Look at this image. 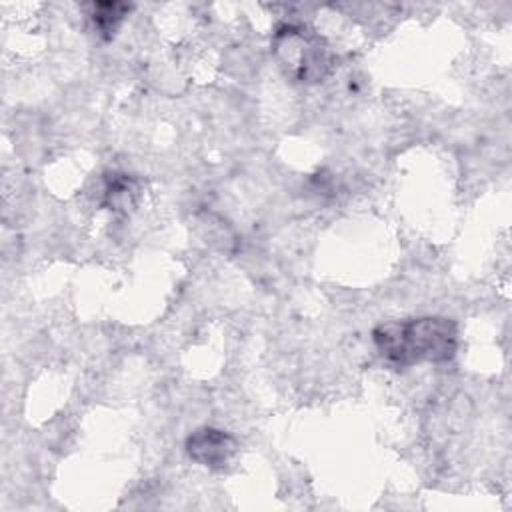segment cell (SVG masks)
<instances>
[{"label": "cell", "instance_id": "277c9868", "mask_svg": "<svg viewBox=\"0 0 512 512\" xmlns=\"http://www.w3.org/2000/svg\"><path fill=\"white\" fill-rule=\"evenodd\" d=\"M128 6L126 4H116V2H104V4H96L94 10V24L100 30V34H104L106 38H110L116 28L120 26L124 14H126Z\"/></svg>", "mask_w": 512, "mask_h": 512}, {"label": "cell", "instance_id": "3957f363", "mask_svg": "<svg viewBox=\"0 0 512 512\" xmlns=\"http://www.w3.org/2000/svg\"><path fill=\"white\" fill-rule=\"evenodd\" d=\"M236 440L218 428H198L186 438V452L188 456L208 468L220 470L224 468L230 458L236 454Z\"/></svg>", "mask_w": 512, "mask_h": 512}, {"label": "cell", "instance_id": "6da1fadb", "mask_svg": "<svg viewBox=\"0 0 512 512\" xmlns=\"http://www.w3.org/2000/svg\"><path fill=\"white\" fill-rule=\"evenodd\" d=\"M372 338L380 356L400 368L418 362H448L458 350V328L442 316L386 322L374 328Z\"/></svg>", "mask_w": 512, "mask_h": 512}, {"label": "cell", "instance_id": "7a4b0ae2", "mask_svg": "<svg viewBox=\"0 0 512 512\" xmlns=\"http://www.w3.org/2000/svg\"><path fill=\"white\" fill-rule=\"evenodd\" d=\"M274 52L286 70L300 82H318L330 70V50L324 40L306 28L284 26L276 34Z\"/></svg>", "mask_w": 512, "mask_h": 512}]
</instances>
